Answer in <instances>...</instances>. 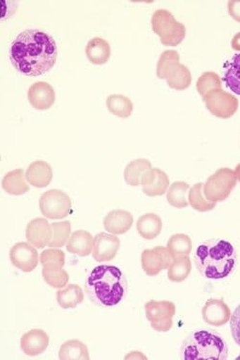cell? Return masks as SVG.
Wrapping results in <instances>:
<instances>
[{"mask_svg":"<svg viewBox=\"0 0 240 360\" xmlns=\"http://www.w3.org/2000/svg\"><path fill=\"white\" fill-rule=\"evenodd\" d=\"M10 61L26 76L46 75L56 64V41L49 34L29 29L18 34L10 46Z\"/></svg>","mask_w":240,"mask_h":360,"instance_id":"6da1fadb","label":"cell"},{"mask_svg":"<svg viewBox=\"0 0 240 360\" xmlns=\"http://www.w3.org/2000/svg\"><path fill=\"white\" fill-rule=\"evenodd\" d=\"M194 264L200 275L207 280H226L234 274L239 264L236 247L226 239H208L197 247Z\"/></svg>","mask_w":240,"mask_h":360,"instance_id":"7a4b0ae2","label":"cell"},{"mask_svg":"<svg viewBox=\"0 0 240 360\" xmlns=\"http://www.w3.org/2000/svg\"><path fill=\"white\" fill-rule=\"evenodd\" d=\"M128 283L120 268L99 265L91 270L85 283L87 296L97 307L118 306L127 294Z\"/></svg>","mask_w":240,"mask_h":360,"instance_id":"3957f363","label":"cell"},{"mask_svg":"<svg viewBox=\"0 0 240 360\" xmlns=\"http://www.w3.org/2000/svg\"><path fill=\"white\" fill-rule=\"evenodd\" d=\"M229 346L220 333L212 330H195L183 341L180 357L183 360H226Z\"/></svg>","mask_w":240,"mask_h":360,"instance_id":"277c9868","label":"cell"},{"mask_svg":"<svg viewBox=\"0 0 240 360\" xmlns=\"http://www.w3.org/2000/svg\"><path fill=\"white\" fill-rule=\"evenodd\" d=\"M157 76L166 79L168 86L176 91H184L191 84V73L186 65L180 64V55L175 50H166L160 55Z\"/></svg>","mask_w":240,"mask_h":360,"instance_id":"5b68a950","label":"cell"},{"mask_svg":"<svg viewBox=\"0 0 240 360\" xmlns=\"http://www.w3.org/2000/svg\"><path fill=\"white\" fill-rule=\"evenodd\" d=\"M151 23L153 31L160 37L163 46H179L186 38V27L168 10H157L152 15Z\"/></svg>","mask_w":240,"mask_h":360,"instance_id":"8992f818","label":"cell"},{"mask_svg":"<svg viewBox=\"0 0 240 360\" xmlns=\"http://www.w3.org/2000/svg\"><path fill=\"white\" fill-rule=\"evenodd\" d=\"M71 200L60 189H50L39 198V209L49 219H64L71 211Z\"/></svg>","mask_w":240,"mask_h":360,"instance_id":"52a82bcc","label":"cell"},{"mask_svg":"<svg viewBox=\"0 0 240 360\" xmlns=\"http://www.w3.org/2000/svg\"><path fill=\"white\" fill-rule=\"evenodd\" d=\"M203 100L210 114L222 120L231 118L239 109V103L236 97L222 89L210 91Z\"/></svg>","mask_w":240,"mask_h":360,"instance_id":"ba28073f","label":"cell"},{"mask_svg":"<svg viewBox=\"0 0 240 360\" xmlns=\"http://www.w3.org/2000/svg\"><path fill=\"white\" fill-rule=\"evenodd\" d=\"M38 251L32 244L18 243L12 247L10 251V259L12 264L25 273L32 272L39 264Z\"/></svg>","mask_w":240,"mask_h":360,"instance_id":"9c48e42d","label":"cell"},{"mask_svg":"<svg viewBox=\"0 0 240 360\" xmlns=\"http://www.w3.org/2000/svg\"><path fill=\"white\" fill-rule=\"evenodd\" d=\"M146 309V315L149 320L152 322L153 328L155 330H168L172 326V318L175 314V307L172 303L168 302H158L151 301L147 303L145 306Z\"/></svg>","mask_w":240,"mask_h":360,"instance_id":"30bf717a","label":"cell"},{"mask_svg":"<svg viewBox=\"0 0 240 360\" xmlns=\"http://www.w3.org/2000/svg\"><path fill=\"white\" fill-rule=\"evenodd\" d=\"M120 240L117 236L107 233H99L94 236L92 256L97 262L113 261L118 255Z\"/></svg>","mask_w":240,"mask_h":360,"instance_id":"8fae6325","label":"cell"},{"mask_svg":"<svg viewBox=\"0 0 240 360\" xmlns=\"http://www.w3.org/2000/svg\"><path fill=\"white\" fill-rule=\"evenodd\" d=\"M53 238V228L44 218L31 220L26 227V238L28 243L38 249H43L49 245Z\"/></svg>","mask_w":240,"mask_h":360,"instance_id":"7c38bea8","label":"cell"},{"mask_svg":"<svg viewBox=\"0 0 240 360\" xmlns=\"http://www.w3.org/2000/svg\"><path fill=\"white\" fill-rule=\"evenodd\" d=\"M54 89L46 82H37L28 89V99L33 108L39 111H46L53 106Z\"/></svg>","mask_w":240,"mask_h":360,"instance_id":"4fadbf2b","label":"cell"},{"mask_svg":"<svg viewBox=\"0 0 240 360\" xmlns=\"http://www.w3.org/2000/svg\"><path fill=\"white\" fill-rule=\"evenodd\" d=\"M49 345V335L43 330H39V328L26 333L20 340V347H22L23 353L29 356H39L46 352Z\"/></svg>","mask_w":240,"mask_h":360,"instance_id":"5bb4252c","label":"cell"},{"mask_svg":"<svg viewBox=\"0 0 240 360\" xmlns=\"http://www.w3.org/2000/svg\"><path fill=\"white\" fill-rule=\"evenodd\" d=\"M103 224L108 233L113 235H123L128 232L133 225V215L123 210H115L106 215Z\"/></svg>","mask_w":240,"mask_h":360,"instance_id":"9a60e30c","label":"cell"},{"mask_svg":"<svg viewBox=\"0 0 240 360\" xmlns=\"http://www.w3.org/2000/svg\"><path fill=\"white\" fill-rule=\"evenodd\" d=\"M27 182L38 188H46L53 178L52 168L47 162L36 161L29 165L25 173Z\"/></svg>","mask_w":240,"mask_h":360,"instance_id":"2e32d148","label":"cell"},{"mask_svg":"<svg viewBox=\"0 0 240 360\" xmlns=\"http://www.w3.org/2000/svg\"><path fill=\"white\" fill-rule=\"evenodd\" d=\"M144 191L149 196L163 195L170 185L168 176L160 169H150L141 181Z\"/></svg>","mask_w":240,"mask_h":360,"instance_id":"e0dca14e","label":"cell"},{"mask_svg":"<svg viewBox=\"0 0 240 360\" xmlns=\"http://www.w3.org/2000/svg\"><path fill=\"white\" fill-rule=\"evenodd\" d=\"M67 250L71 254L87 257L94 251V238L87 231H76L71 235L67 244Z\"/></svg>","mask_w":240,"mask_h":360,"instance_id":"ac0fdd59","label":"cell"},{"mask_svg":"<svg viewBox=\"0 0 240 360\" xmlns=\"http://www.w3.org/2000/svg\"><path fill=\"white\" fill-rule=\"evenodd\" d=\"M87 57L91 64L101 65L106 64L110 57V46L106 39L99 38L91 39L87 44Z\"/></svg>","mask_w":240,"mask_h":360,"instance_id":"d6986e66","label":"cell"},{"mask_svg":"<svg viewBox=\"0 0 240 360\" xmlns=\"http://www.w3.org/2000/svg\"><path fill=\"white\" fill-rule=\"evenodd\" d=\"M2 188L7 193L14 196L23 195L30 189L23 169H15L8 172L2 180Z\"/></svg>","mask_w":240,"mask_h":360,"instance_id":"ffe728a7","label":"cell"},{"mask_svg":"<svg viewBox=\"0 0 240 360\" xmlns=\"http://www.w3.org/2000/svg\"><path fill=\"white\" fill-rule=\"evenodd\" d=\"M43 277L47 285L53 288H64L70 281L68 273L64 270V265L59 264L43 265Z\"/></svg>","mask_w":240,"mask_h":360,"instance_id":"44dd1931","label":"cell"},{"mask_svg":"<svg viewBox=\"0 0 240 360\" xmlns=\"http://www.w3.org/2000/svg\"><path fill=\"white\" fill-rule=\"evenodd\" d=\"M83 290L77 285H68L57 292L58 304L64 309H75L78 304L83 303Z\"/></svg>","mask_w":240,"mask_h":360,"instance_id":"7402d4cb","label":"cell"},{"mask_svg":"<svg viewBox=\"0 0 240 360\" xmlns=\"http://www.w3.org/2000/svg\"><path fill=\"white\" fill-rule=\"evenodd\" d=\"M59 359L61 360H89L88 347L76 339L68 340L61 346Z\"/></svg>","mask_w":240,"mask_h":360,"instance_id":"603a6c76","label":"cell"},{"mask_svg":"<svg viewBox=\"0 0 240 360\" xmlns=\"http://www.w3.org/2000/svg\"><path fill=\"white\" fill-rule=\"evenodd\" d=\"M151 169V164L146 160H136L131 162L125 168L124 179L126 183L130 186L141 185L142 179L149 170Z\"/></svg>","mask_w":240,"mask_h":360,"instance_id":"cb8c5ba5","label":"cell"},{"mask_svg":"<svg viewBox=\"0 0 240 360\" xmlns=\"http://www.w3.org/2000/svg\"><path fill=\"white\" fill-rule=\"evenodd\" d=\"M163 250L165 249L157 248L155 249V251H144V254H142V265H144V270L147 274H158L163 267L168 266V257L160 259V257H162L165 254Z\"/></svg>","mask_w":240,"mask_h":360,"instance_id":"d4e9b609","label":"cell"},{"mask_svg":"<svg viewBox=\"0 0 240 360\" xmlns=\"http://www.w3.org/2000/svg\"><path fill=\"white\" fill-rule=\"evenodd\" d=\"M106 104L110 112L120 118L130 117L134 109L131 100L121 94L108 96Z\"/></svg>","mask_w":240,"mask_h":360,"instance_id":"484cf974","label":"cell"},{"mask_svg":"<svg viewBox=\"0 0 240 360\" xmlns=\"http://www.w3.org/2000/svg\"><path fill=\"white\" fill-rule=\"evenodd\" d=\"M162 230L160 218L154 214H145L139 218L138 231L144 238L152 239L159 235Z\"/></svg>","mask_w":240,"mask_h":360,"instance_id":"4316f807","label":"cell"},{"mask_svg":"<svg viewBox=\"0 0 240 360\" xmlns=\"http://www.w3.org/2000/svg\"><path fill=\"white\" fill-rule=\"evenodd\" d=\"M223 80L233 93L240 96V53L233 57Z\"/></svg>","mask_w":240,"mask_h":360,"instance_id":"83f0119b","label":"cell"},{"mask_svg":"<svg viewBox=\"0 0 240 360\" xmlns=\"http://www.w3.org/2000/svg\"><path fill=\"white\" fill-rule=\"evenodd\" d=\"M196 89L200 96L204 98L210 91H215V89H222L221 79L217 73L215 72H208L203 73L199 79H198Z\"/></svg>","mask_w":240,"mask_h":360,"instance_id":"f1b7e54d","label":"cell"},{"mask_svg":"<svg viewBox=\"0 0 240 360\" xmlns=\"http://www.w3.org/2000/svg\"><path fill=\"white\" fill-rule=\"evenodd\" d=\"M52 228H53V238L50 241L49 247H61L65 246L68 244L70 238L71 225L70 221L56 222L52 223Z\"/></svg>","mask_w":240,"mask_h":360,"instance_id":"f546056e","label":"cell"},{"mask_svg":"<svg viewBox=\"0 0 240 360\" xmlns=\"http://www.w3.org/2000/svg\"><path fill=\"white\" fill-rule=\"evenodd\" d=\"M189 188V185L186 183H174L168 193V200L170 205L176 207H187L189 204L187 202L186 194Z\"/></svg>","mask_w":240,"mask_h":360,"instance_id":"4dcf8cb0","label":"cell"},{"mask_svg":"<svg viewBox=\"0 0 240 360\" xmlns=\"http://www.w3.org/2000/svg\"><path fill=\"white\" fill-rule=\"evenodd\" d=\"M202 184H197L196 186H194L191 189L189 202H191V206L195 210H198L200 212H206L208 211V210H212L215 207V204H208L204 201V199L202 198Z\"/></svg>","mask_w":240,"mask_h":360,"instance_id":"1f68e13d","label":"cell"},{"mask_svg":"<svg viewBox=\"0 0 240 360\" xmlns=\"http://www.w3.org/2000/svg\"><path fill=\"white\" fill-rule=\"evenodd\" d=\"M189 271H191V262H189V259H182V261H179L172 265L168 277L173 282H182V281H184L187 277Z\"/></svg>","mask_w":240,"mask_h":360,"instance_id":"d6a6232c","label":"cell"},{"mask_svg":"<svg viewBox=\"0 0 240 360\" xmlns=\"http://www.w3.org/2000/svg\"><path fill=\"white\" fill-rule=\"evenodd\" d=\"M170 249L175 257L189 254L191 249V240L183 235L173 236L170 240Z\"/></svg>","mask_w":240,"mask_h":360,"instance_id":"836d02e7","label":"cell"},{"mask_svg":"<svg viewBox=\"0 0 240 360\" xmlns=\"http://www.w3.org/2000/svg\"><path fill=\"white\" fill-rule=\"evenodd\" d=\"M39 261H41L42 265L46 264H59L65 266V256L62 250H44L43 253L41 254V257H39Z\"/></svg>","mask_w":240,"mask_h":360,"instance_id":"e575fe53","label":"cell"},{"mask_svg":"<svg viewBox=\"0 0 240 360\" xmlns=\"http://www.w3.org/2000/svg\"><path fill=\"white\" fill-rule=\"evenodd\" d=\"M229 328H231L232 336H233L234 342L240 347V304L237 306L232 315Z\"/></svg>","mask_w":240,"mask_h":360,"instance_id":"d590c367","label":"cell"},{"mask_svg":"<svg viewBox=\"0 0 240 360\" xmlns=\"http://www.w3.org/2000/svg\"><path fill=\"white\" fill-rule=\"evenodd\" d=\"M228 12L233 20L237 22H240V0H234V1H229Z\"/></svg>","mask_w":240,"mask_h":360,"instance_id":"8d00e7d4","label":"cell"},{"mask_svg":"<svg viewBox=\"0 0 240 360\" xmlns=\"http://www.w3.org/2000/svg\"><path fill=\"white\" fill-rule=\"evenodd\" d=\"M231 46L233 47L234 50L240 51V32L236 33V35L234 36L233 39H232Z\"/></svg>","mask_w":240,"mask_h":360,"instance_id":"74e56055","label":"cell"}]
</instances>
